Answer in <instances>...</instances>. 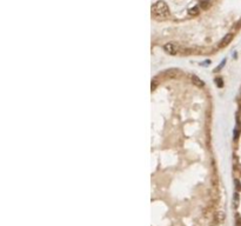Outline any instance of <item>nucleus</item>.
Instances as JSON below:
<instances>
[{
  "label": "nucleus",
  "instance_id": "f257e3e1",
  "mask_svg": "<svg viewBox=\"0 0 241 226\" xmlns=\"http://www.w3.org/2000/svg\"><path fill=\"white\" fill-rule=\"evenodd\" d=\"M152 13L158 19H166L169 16V8L167 4L162 0H159L152 6Z\"/></svg>",
  "mask_w": 241,
  "mask_h": 226
},
{
  "label": "nucleus",
  "instance_id": "f03ea898",
  "mask_svg": "<svg viewBox=\"0 0 241 226\" xmlns=\"http://www.w3.org/2000/svg\"><path fill=\"white\" fill-rule=\"evenodd\" d=\"M178 46L175 45V44H172V43H169V44H166L165 46H164V49L166 51V53H168V54H177V52H178Z\"/></svg>",
  "mask_w": 241,
  "mask_h": 226
},
{
  "label": "nucleus",
  "instance_id": "7ed1b4c3",
  "mask_svg": "<svg viewBox=\"0 0 241 226\" xmlns=\"http://www.w3.org/2000/svg\"><path fill=\"white\" fill-rule=\"evenodd\" d=\"M232 39H233V34H232V33L227 34V36L223 37V39L221 40V43L219 44V46H220V47H225L226 45H228V44L232 41Z\"/></svg>",
  "mask_w": 241,
  "mask_h": 226
},
{
  "label": "nucleus",
  "instance_id": "20e7f679",
  "mask_svg": "<svg viewBox=\"0 0 241 226\" xmlns=\"http://www.w3.org/2000/svg\"><path fill=\"white\" fill-rule=\"evenodd\" d=\"M166 74H168V77H170V78H174L180 74V71L177 68H170V69H167L166 71Z\"/></svg>",
  "mask_w": 241,
  "mask_h": 226
},
{
  "label": "nucleus",
  "instance_id": "39448f33",
  "mask_svg": "<svg viewBox=\"0 0 241 226\" xmlns=\"http://www.w3.org/2000/svg\"><path fill=\"white\" fill-rule=\"evenodd\" d=\"M192 81H193V84L194 85H196V86H199V87H203V81L199 78V77H196V76H192Z\"/></svg>",
  "mask_w": 241,
  "mask_h": 226
},
{
  "label": "nucleus",
  "instance_id": "423d86ee",
  "mask_svg": "<svg viewBox=\"0 0 241 226\" xmlns=\"http://www.w3.org/2000/svg\"><path fill=\"white\" fill-rule=\"evenodd\" d=\"M199 10H200L199 6L192 7L191 10H188V14H189V15H198V14H199Z\"/></svg>",
  "mask_w": 241,
  "mask_h": 226
},
{
  "label": "nucleus",
  "instance_id": "0eeeda50",
  "mask_svg": "<svg viewBox=\"0 0 241 226\" xmlns=\"http://www.w3.org/2000/svg\"><path fill=\"white\" fill-rule=\"evenodd\" d=\"M239 205V194L234 193V207H238Z\"/></svg>",
  "mask_w": 241,
  "mask_h": 226
},
{
  "label": "nucleus",
  "instance_id": "6e6552de",
  "mask_svg": "<svg viewBox=\"0 0 241 226\" xmlns=\"http://www.w3.org/2000/svg\"><path fill=\"white\" fill-rule=\"evenodd\" d=\"M235 226H241V218H240L239 214H238L236 218H235Z\"/></svg>",
  "mask_w": 241,
  "mask_h": 226
},
{
  "label": "nucleus",
  "instance_id": "1a4fd4ad",
  "mask_svg": "<svg viewBox=\"0 0 241 226\" xmlns=\"http://www.w3.org/2000/svg\"><path fill=\"white\" fill-rule=\"evenodd\" d=\"M207 5H208V0H202V1H201V7H203V8H205Z\"/></svg>",
  "mask_w": 241,
  "mask_h": 226
}]
</instances>
